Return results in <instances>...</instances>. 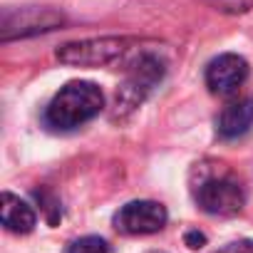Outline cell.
Listing matches in <instances>:
<instances>
[{
  "instance_id": "6da1fadb",
  "label": "cell",
  "mask_w": 253,
  "mask_h": 253,
  "mask_svg": "<svg viewBox=\"0 0 253 253\" xmlns=\"http://www.w3.org/2000/svg\"><path fill=\"white\" fill-rule=\"evenodd\" d=\"M104 109V94L94 82L75 80L67 82L45 107V124L50 129H77Z\"/></svg>"
},
{
  "instance_id": "7a4b0ae2",
  "label": "cell",
  "mask_w": 253,
  "mask_h": 253,
  "mask_svg": "<svg viewBox=\"0 0 253 253\" xmlns=\"http://www.w3.org/2000/svg\"><path fill=\"white\" fill-rule=\"evenodd\" d=\"M162 77H164V62L152 52H142L129 65L126 80L117 89V114L137 109L147 99V94L162 82Z\"/></svg>"
},
{
  "instance_id": "3957f363",
  "label": "cell",
  "mask_w": 253,
  "mask_h": 253,
  "mask_svg": "<svg viewBox=\"0 0 253 253\" xmlns=\"http://www.w3.org/2000/svg\"><path fill=\"white\" fill-rule=\"evenodd\" d=\"M134 40L129 38H89L67 42L57 50V60L70 67H104L117 62Z\"/></svg>"
},
{
  "instance_id": "277c9868",
  "label": "cell",
  "mask_w": 253,
  "mask_h": 253,
  "mask_svg": "<svg viewBox=\"0 0 253 253\" xmlns=\"http://www.w3.org/2000/svg\"><path fill=\"white\" fill-rule=\"evenodd\" d=\"M196 204L211 216H236L243 204V189L231 176H211L204 179L196 189Z\"/></svg>"
},
{
  "instance_id": "5b68a950",
  "label": "cell",
  "mask_w": 253,
  "mask_h": 253,
  "mask_svg": "<svg viewBox=\"0 0 253 253\" xmlns=\"http://www.w3.org/2000/svg\"><path fill=\"white\" fill-rule=\"evenodd\" d=\"M167 221H169L167 209L159 201H147V199L129 201L114 213V228L126 236L157 233L167 226Z\"/></svg>"
},
{
  "instance_id": "8992f818",
  "label": "cell",
  "mask_w": 253,
  "mask_h": 253,
  "mask_svg": "<svg viewBox=\"0 0 253 253\" xmlns=\"http://www.w3.org/2000/svg\"><path fill=\"white\" fill-rule=\"evenodd\" d=\"M65 18L55 10L47 8H20V10H8L3 15V28H0V38L13 40V38H25L35 33H47L62 25Z\"/></svg>"
},
{
  "instance_id": "52a82bcc",
  "label": "cell",
  "mask_w": 253,
  "mask_h": 253,
  "mask_svg": "<svg viewBox=\"0 0 253 253\" xmlns=\"http://www.w3.org/2000/svg\"><path fill=\"white\" fill-rule=\"evenodd\" d=\"M251 75V67L246 62V57L236 55V52H223L218 57H213L206 65V87L213 94H233Z\"/></svg>"
},
{
  "instance_id": "ba28073f",
  "label": "cell",
  "mask_w": 253,
  "mask_h": 253,
  "mask_svg": "<svg viewBox=\"0 0 253 253\" xmlns=\"http://www.w3.org/2000/svg\"><path fill=\"white\" fill-rule=\"evenodd\" d=\"M253 126V99L228 102L216 117V132L221 139H238Z\"/></svg>"
},
{
  "instance_id": "9c48e42d",
  "label": "cell",
  "mask_w": 253,
  "mask_h": 253,
  "mask_svg": "<svg viewBox=\"0 0 253 253\" xmlns=\"http://www.w3.org/2000/svg\"><path fill=\"white\" fill-rule=\"evenodd\" d=\"M0 221L10 233H30L38 223V216L33 206L25 204L20 196L3 191V196H0Z\"/></svg>"
},
{
  "instance_id": "30bf717a",
  "label": "cell",
  "mask_w": 253,
  "mask_h": 253,
  "mask_svg": "<svg viewBox=\"0 0 253 253\" xmlns=\"http://www.w3.org/2000/svg\"><path fill=\"white\" fill-rule=\"evenodd\" d=\"M65 253H109V243L99 236H82L75 238Z\"/></svg>"
},
{
  "instance_id": "8fae6325",
  "label": "cell",
  "mask_w": 253,
  "mask_h": 253,
  "mask_svg": "<svg viewBox=\"0 0 253 253\" xmlns=\"http://www.w3.org/2000/svg\"><path fill=\"white\" fill-rule=\"evenodd\" d=\"M216 253H253V241H236V243L223 246Z\"/></svg>"
},
{
  "instance_id": "7c38bea8",
  "label": "cell",
  "mask_w": 253,
  "mask_h": 253,
  "mask_svg": "<svg viewBox=\"0 0 253 253\" xmlns=\"http://www.w3.org/2000/svg\"><path fill=\"white\" fill-rule=\"evenodd\" d=\"M186 246L189 248H201V246H206V236L199 233V231H189L186 233Z\"/></svg>"
},
{
  "instance_id": "4fadbf2b",
  "label": "cell",
  "mask_w": 253,
  "mask_h": 253,
  "mask_svg": "<svg viewBox=\"0 0 253 253\" xmlns=\"http://www.w3.org/2000/svg\"><path fill=\"white\" fill-rule=\"evenodd\" d=\"M149 253H159V251H149Z\"/></svg>"
}]
</instances>
